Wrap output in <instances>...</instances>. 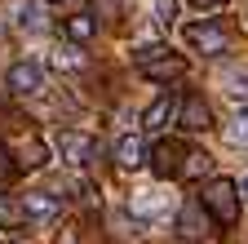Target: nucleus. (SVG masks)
Wrapping results in <instances>:
<instances>
[{"instance_id":"nucleus-1","label":"nucleus","mask_w":248,"mask_h":244,"mask_svg":"<svg viewBox=\"0 0 248 244\" xmlns=\"http://www.w3.org/2000/svg\"><path fill=\"white\" fill-rule=\"evenodd\" d=\"M200 204L208 209V218L222 222V227H235V222H239V187H235L231 178H213V182H204Z\"/></svg>"},{"instance_id":"nucleus-2","label":"nucleus","mask_w":248,"mask_h":244,"mask_svg":"<svg viewBox=\"0 0 248 244\" xmlns=\"http://www.w3.org/2000/svg\"><path fill=\"white\" fill-rule=\"evenodd\" d=\"M133 63H138V71H142L146 80H160V84H169V80L186 76V58H182V53H169L164 45L138 49V53H133Z\"/></svg>"},{"instance_id":"nucleus-3","label":"nucleus","mask_w":248,"mask_h":244,"mask_svg":"<svg viewBox=\"0 0 248 244\" xmlns=\"http://www.w3.org/2000/svg\"><path fill=\"white\" fill-rule=\"evenodd\" d=\"M58 151H62V160L67 164H89V160H98V142H93L89 133H76V129H62L58 133Z\"/></svg>"},{"instance_id":"nucleus-4","label":"nucleus","mask_w":248,"mask_h":244,"mask_svg":"<svg viewBox=\"0 0 248 244\" xmlns=\"http://www.w3.org/2000/svg\"><path fill=\"white\" fill-rule=\"evenodd\" d=\"M186 45L195 53H222L226 49V27L222 22H191L186 27Z\"/></svg>"},{"instance_id":"nucleus-5","label":"nucleus","mask_w":248,"mask_h":244,"mask_svg":"<svg viewBox=\"0 0 248 244\" xmlns=\"http://www.w3.org/2000/svg\"><path fill=\"white\" fill-rule=\"evenodd\" d=\"M208 227H213L208 209H204L200 200H186V204H182V213H177V235L195 244V240H204V235H208Z\"/></svg>"},{"instance_id":"nucleus-6","label":"nucleus","mask_w":248,"mask_h":244,"mask_svg":"<svg viewBox=\"0 0 248 244\" xmlns=\"http://www.w3.org/2000/svg\"><path fill=\"white\" fill-rule=\"evenodd\" d=\"M182 160H186V146H182L177 138H160V142L151 146V169L160 173V178L182 173Z\"/></svg>"},{"instance_id":"nucleus-7","label":"nucleus","mask_w":248,"mask_h":244,"mask_svg":"<svg viewBox=\"0 0 248 244\" xmlns=\"http://www.w3.org/2000/svg\"><path fill=\"white\" fill-rule=\"evenodd\" d=\"M177 120H182L186 133H204V129H213V111H208V102H204L200 94H191V98L177 102Z\"/></svg>"},{"instance_id":"nucleus-8","label":"nucleus","mask_w":248,"mask_h":244,"mask_svg":"<svg viewBox=\"0 0 248 244\" xmlns=\"http://www.w3.org/2000/svg\"><path fill=\"white\" fill-rule=\"evenodd\" d=\"M40 67L36 63H14L9 67V94L14 98H31V94H36V89H40Z\"/></svg>"},{"instance_id":"nucleus-9","label":"nucleus","mask_w":248,"mask_h":244,"mask_svg":"<svg viewBox=\"0 0 248 244\" xmlns=\"http://www.w3.org/2000/svg\"><path fill=\"white\" fill-rule=\"evenodd\" d=\"M142 160H146L142 133H124V138L115 142V164H120V169H142Z\"/></svg>"},{"instance_id":"nucleus-10","label":"nucleus","mask_w":248,"mask_h":244,"mask_svg":"<svg viewBox=\"0 0 248 244\" xmlns=\"http://www.w3.org/2000/svg\"><path fill=\"white\" fill-rule=\"evenodd\" d=\"M173 107H177L173 94H155V102L142 111V125H146V129H164V125H169V115H173Z\"/></svg>"},{"instance_id":"nucleus-11","label":"nucleus","mask_w":248,"mask_h":244,"mask_svg":"<svg viewBox=\"0 0 248 244\" xmlns=\"http://www.w3.org/2000/svg\"><path fill=\"white\" fill-rule=\"evenodd\" d=\"M222 89L239 107H248V67H222Z\"/></svg>"},{"instance_id":"nucleus-12","label":"nucleus","mask_w":248,"mask_h":244,"mask_svg":"<svg viewBox=\"0 0 248 244\" xmlns=\"http://www.w3.org/2000/svg\"><path fill=\"white\" fill-rule=\"evenodd\" d=\"M31 218H27V204L18 200V195H0V227L5 231H18V227H27Z\"/></svg>"},{"instance_id":"nucleus-13","label":"nucleus","mask_w":248,"mask_h":244,"mask_svg":"<svg viewBox=\"0 0 248 244\" xmlns=\"http://www.w3.org/2000/svg\"><path fill=\"white\" fill-rule=\"evenodd\" d=\"M22 204H27V218H31V222H53V218H58V200H53V195H45V191L27 195Z\"/></svg>"},{"instance_id":"nucleus-14","label":"nucleus","mask_w":248,"mask_h":244,"mask_svg":"<svg viewBox=\"0 0 248 244\" xmlns=\"http://www.w3.org/2000/svg\"><path fill=\"white\" fill-rule=\"evenodd\" d=\"M49 63H53L58 71H80V67H84V53H80L76 40H67V45H53V58H49Z\"/></svg>"},{"instance_id":"nucleus-15","label":"nucleus","mask_w":248,"mask_h":244,"mask_svg":"<svg viewBox=\"0 0 248 244\" xmlns=\"http://www.w3.org/2000/svg\"><path fill=\"white\" fill-rule=\"evenodd\" d=\"M49 160V146L40 142V138H27L22 146H18V169H40Z\"/></svg>"},{"instance_id":"nucleus-16","label":"nucleus","mask_w":248,"mask_h":244,"mask_svg":"<svg viewBox=\"0 0 248 244\" xmlns=\"http://www.w3.org/2000/svg\"><path fill=\"white\" fill-rule=\"evenodd\" d=\"M93 32H98V18H93V14H76V18H67V40L84 45V40H93Z\"/></svg>"},{"instance_id":"nucleus-17","label":"nucleus","mask_w":248,"mask_h":244,"mask_svg":"<svg viewBox=\"0 0 248 244\" xmlns=\"http://www.w3.org/2000/svg\"><path fill=\"white\" fill-rule=\"evenodd\" d=\"M208 169H213L208 151H186V160H182V178H204Z\"/></svg>"},{"instance_id":"nucleus-18","label":"nucleus","mask_w":248,"mask_h":244,"mask_svg":"<svg viewBox=\"0 0 248 244\" xmlns=\"http://www.w3.org/2000/svg\"><path fill=\"white\" fill-rule=\"evenodd\" d=\"M14 18H18V27H22V32H40V5H36V0L18 5V9H14Z\"/></svg>"},{"instance_id":"nucleus-19","label":"nucleus","mask_w":248,"mask_h":244,"mask_svg":"<svg viewBox=\"0 0 248 244\" xmlns=\"http://www.w3.org/2000/svg\"><path fill=\"white\" fill-rule=\"evenodd\" d=\"M226 138H231L235 146H248V107L231 115V125H226Z\"/></svg>"},{"instance_id":"nucleus-20","label":"nucleus","mask_w":248,"mask_h":244,"mask_svg":"<svg viewBox=\"0 0 248 244\" xmlns=\"http://www.w3.org/2000/svg\"><path fill=\"white\" fill-rule=\"evenodd\" d=\"M124 14V0H93V18H107V22H115Z\"/></svg>"},{"instance_id":"nucleus-21","label":"nucleus","mask_w":248,"mask_h":244,"mask_svg":"<svg viewBox=\"0 0 248 244\" xmlns=\"http://www.w3.org/2000/svg\"><path fill=\"white\" fill-rule=\"evenodd\" d=\"M14 173H18V164H14V156H9V151H5V146H0V182H9Z\"/></svg>"},{"instance_id":"nucleus-22","label":"nucleus","mask_w":248,"mask_h":244,"mask_svg":"<svg viewBox=\"0 0 248 244\" xmlns=\"http://www.w3.org/2000/svg\"><path fill=\"white\" fill-rule=\"evenodd\" d=\"M186 5H191V9H222L226 0H186Z\"/></svg>"},{"instance_id":"nucleus-23","label":"nucleus","mask_w":248,"mask_h":244,"mask_svg":"<svg viewBox=\"0 0 248 244\" xmlns=\"http://www.w3.org/2000/svg\"><path fill=\"white\" fill-rule=\"evenodd\" d=\"M45 5H62V9H67V5H76V0H45Z\"/></svg>"},{"instance_id":"nucleus-24","label":"nucleus","mask_w":248,"mask_h":244,"mask_svg":"<svg viewBox=\"0 0 248 244\" xmlns=\"http://www.w3.org/2000/svg\"><path fill=\"white\" fill-rule=\"evenodd\" d=\"M244 191H248V178H244Z\"/></svg>"}]
</instances>
